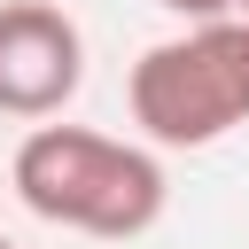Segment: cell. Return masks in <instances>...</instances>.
I'll return each instance as SVG.
<instances>
[{"label": "cell", "instance_id": "277c9868", "mask_svg": "<svg viewBox=\"0 0 249 249\" xmlns=\"http://www.w3.org/2000/svg\"><path fill=\"white\" fill-rule=\"evenodd\" d=\"M156 8H171V16H187V23H218L233 0H156Z\"/></svg>", "mask_w": 249, "mask_h": 249}, {"label": "cell", "instance_id": "5b68a950", "mask_svg": "<svg viewBox=\"0 0 249 249\" xmlns=\"http://www.w3.org/2000/svg\"><path fill=\"white\" fill-rule=\"evenodd\" d=\"M226 16H233V23H249V0H233V8H226Z\"/></svg>", "mask_w": 249, "mask_h": 249}, {"label": "cell", "instance_id": "6da1fadb", "mask_svg": "<svg viewBox=\"0 0 249 249\" xmlns=\"http://www.w3.org/2000/svg\"><path fill=\"white\" fill-rule=\"evenodd\" d=\"M8 187L31 218L86 233V241H140L171 202L156 148L109 140L93 124H31L8 163Z\"/></svg>", "mask_w": 249, "mask_h": 249}, {"label": "cell", "instance_id": "3957f363", "mask_svg": "<svg viewBox=\"0 0 249 249\" xmlns=\"http://www.w3.org/2000/svg\"><path fill=\"white\" fill-rule=\"evenodd\" d=\"M86 86V31L54 0H0V117L47 124Z\"/></svg>", "mask_w": 249, "mask_h": 249}, {"label": "cell", "instance_id": "7a4b0ae2", "mask_svg": "<svg viewBox=\"0 0 249 249\" xmlns=\"http://www.w3.org/2000/svg\"><path fill=\"white\" fill-rule=\"evenodd\" d=\"M124 101L148 148H218L233 124H249V23L218 16L156 39L132 62Z\"/></svg>", "mask_w": 249, "mask_h": 249}, {"label": "cell", "instance_id": "8992f818", "mask_svg": "<svg viewBox=\"0 0 249 249\" xmlns=\"http://www.w3.org/2000/svg\"><path fill=\"white\" fill-rule=\"evenodd\" d=\"M0 249H16V241H8V233H0Z\"/></svg>", "mask_w": 249, "mask_h": 249}]
</instances>
